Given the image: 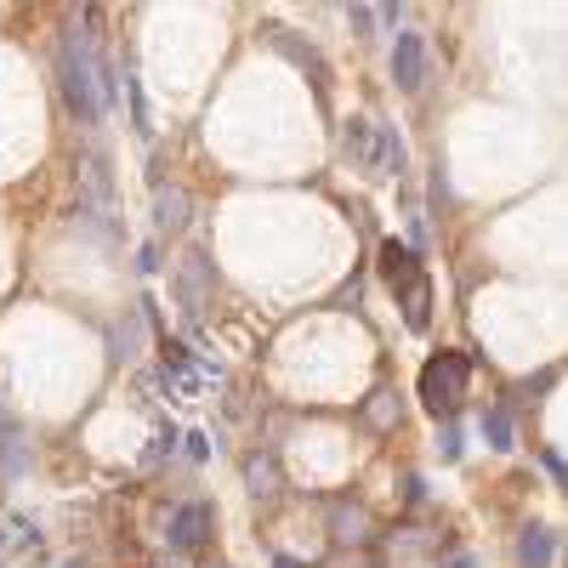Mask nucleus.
<instances>
[{"instance_id": "f3484780", "label": "nucleus", "mask_w": 568, "mask_h": 568, "mask_svg": "<svg viewBox=\"0 0 568 568\" xmlns=\"http://www.w3.org/2000/svg\"><path fill=\"white\" fill-rule=\"evenodd\" d=\"M274 568H302V563H296V557H274Z\"/></svg>"}, {"instance_id": "f03ea898", "label": "nucleus", "mask_w": 568, "mask_h": 568, "mask_svg": "<svg viewBox=\"0 0 568 568\" xmlns=\"http://www.w3.org/2000/svg\"><path fill=\"white\" fill-rule=\"evenodd\" d=\"M466 381H472V358L466 353H432L426 370H421V404L432 415H455L460 398H466Z\"/></svg>"}, {"instance_id": "f257e3e1", "label": "nucleus", "mask_w": 568, "mask_h": 568, "mask_svg": "<svg viewBox=\"0 0 568 568\" xmlns=\"http://www.w3.org/2000/svg\"><path fill=\"white\" fill-rule=\"evenodd\" d=\"M57 86H63V103H69V114H75L80 125L103 120V103H109L103 63H97L91 46L75 41V35H63V46H57Z\"/></svg>"}, {"instance_id": "9d476101", "label": "nucleus", "mask_w": 568, "mask_h": 568, "mask_svg": "<svg viewBox=\"0 0 568 568\" xmlns=\"http://www.w3.org/2000/svg\"><path fill=\"white\" fill-rule=\"evenodd\" d=\"M557 552V534L552 528H523V541H517V568H546Z\"/></svg>"}, {"instance_id": "1a4fd4ad", "label": "nucleus", "mask_w": 568, "mask_h": 568, "mask_svg": "<svg viewBox=\"0 0 568 568\" xmlns=\"http://www.w3.org/2000/svg\"><path fill=\"white\" fill-rule=\"evenodd\" d=\"M398 302H404V324H410V330H426V324H432V279L415 274L404 290H398Z\"/></svg>"}, {"instance_id": "6e6552de", "label": "nucleus", "mask_w": 568, "mask_h": 568, "mask_svg": "<svg viewBox=\"0 0 568 568\" xmlns=\"http://www.w3.org/2000/svg\"><path fill=\"white\" fill-rule=\"evenodd\" d=\"M154 227L159 233H182L188 227V193L182 188H154Z\"/></svg>"}, {"instance_id": "423d86ee", "label": "nucleus", "mask_w": 568, "mask_h": 568, "mask_svg": "<svg viewBox=\"0 0 568 568\" xmlns=\"http://www.w3.org/2000/svg\"><path fill=\"white\" fill-rule=\"evenodd\" d=\"M177 290H182L188 313H205V302H211V261L205 256H188L182 274H177Z\"/></svg>"}, {"instance_id": "39448f33", "label": "nucleus", "mask_w": 568, "mask_h": 568, "mask_svg": "<svg viewBox=\"0 0 568 568\" xmlns=\"http://www.w3.org/2000/svg\"><path fill=\"white\" fill-rule=\"evenodd\" d=\"M211 528H216V512L205 506V500H188V506L171 512V546L177 552H199L211 541Z\"/></svg>"}, {"instance_id": "2eb2a0df", "label": "nucleus", "mask_w": 568, "mask_h": 568, "mask_svg": "<svg viewBox=\"0 0 568 568\" xmlns=\"http://www.w3.org/2000/svg\"><path fill=\"white\" fill-rule=\"evenodd\" d=\"M381 18H387V12H376V7H353V12H347V23L358 29V35H370V29H376Z\"/></svg>"}, {"instance_id": "4468645a", "label": "nucleus", "mask_w": 568, "mask_h": 568, "mask_svg": "<svg viewBox=\"0 0 568 568\" xmlns=\"http://www.w3.org/2000/svg\"><path fill=\"white\" fill-rule=\"evenodd\" d=\"M483 438H489V449H512V410H489L483 415Z\"/></svg>"}, {"instance_id": "9b49d317", "label": "nucleus", "mask_w": 568, "mask_h": 568, "mask_svg": "<svg viewBox=\"0 0 568 568\" xmlns=\"http://www.w3.org/2000/svg\"><path fill=\"white\" fill-rule=\"evenodd\" d=\"M336 541L342 546H364V541H370V517H364V506H353V500H336Z\"/></svg>"}, {"instance_id": "7ed1b4c3", "label": "nucleus", "mask_w": 568, "mask_h": 568, "mask_svg": "<svg viewBox=\"0 0 568 568\" xmlns=\"http://www.w3.org/2000/svg\"><path fill=\"white\" fill-rule=\"evenodd\" d=\"M347 148L370 177H398L404 171V137H398L392 125H381V120H353L347 125Z\"/></svg>"}, {"instance_id": "0eeeda50", "label": "nucleus", "mask_w": 568, "mask_h": 568, "mask_svg": "<svg viewBox=\"0 0 568 568\" xmlns=\"http://www.w3.org/2000/svg\"><path fill=\"white\" fill-rule=\"evenodd\" d=\"M376 261H381V279H387L392 290H404V285H410V279L421 274V261H415V250H410V245H398V240H381Z\"/></svg>"}, {"instance_id": "dca6fc26", "label": "nucleus", "mask_w": 568, "mask_h": 568, "mask_svg": "<svg viewBox=\"0 0 568 568\" xmlns=\"http://www.w3.org/2000/svg\"><path fill=\"white\" fill-rule=\"evenodd\" d=\"M438 449H444V460H460V432L455 426H444V444Z\"/></svg>"}, {"instance_id": "20e7f679", "label": "nucleus", "mask_w": 568, "mask_h": 568, "mask_svg": "<svg viewBox=\"0 0 568 568\" xmlns=\"http://www.w3.org/2000/svg\"><path fill=\"white\" fill-rule=\"evenodd\" d=\"M392 80H398V91H421L426 86V41H421V29H398V41H392Z\"/></svg>"}, {"instance_id": "a211bd4d", "label": "nucleus", "mask_w": 568, "mask_h": 568, "mask_svg": "<svg viewBox=\"0 0 568 568\" xmlns=\"http://www.w3.org/2000/svg\"><path fill=\"white\" fill-rule=\"evenodd\" d=\"M449 568H478V563H472V557H455V563H449Z\"/></svg>"}, {"instance_id": "f8f14e48", "label": "nucleus", "mask_w": 568, "mask_h": 568, "mask_svg": "<svg viewBox=\"0 0 568 568\" xmlns=\"http://www.w3.org/2000/svg\"><path fill=\"white\" fill-rule=\"evenodd\" d=\"M245 478H250V494H256V500H274V494H279V466L267 460V455H250V460H245Z\"/></svg>"}, {"instance_id": "ddd939ff", "label": "nucleus", "mask_w": 568, "mask_h": 568, "mask_svg": "<svg viewBox=\"0 0 568 568\" xmlns=\"http://www.w3.org/2000/svg\"><path fill=\"white\" fill-rule=\"evenodd\" d=\"M364 421H370L376 432H387V426L398 421V392H387V387H381V392L370 398V404H364Z\"/></svg>"}]
</instances>
